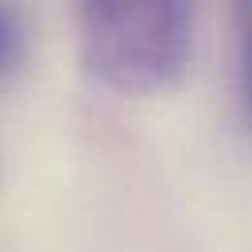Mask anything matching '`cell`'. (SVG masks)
<instances>
[{"instance_id": "cell-1", "label": "cell", "mask_w": 252, "mask_h": 252, "mask_svg": "<svg viewBox=\"0 0 252 252\" xmlns=\"http://www.w3.org/2000/svg\"><path fill=\"white\" fill-rule=\"evenodd\" d=\"M190 0H82V55L117 94L167 90L190 59Z\"/></svg>"}, {"instance_id": "cell-2", "label": "cell", "mask_w": 252, "mask_h": 252, "mask_svg": "<svg viewBox=\"0 0 252 252\" xmlns=\"http://www.w3.org/2000/svg\"><path fill=\"white\" fill-rule=\"evenodd\" d=\"M24 59V24L8 0H0V78Z\"/></svg>"}, {"instance_id": "cell-3", "label": "cell", "mask_w": 252, "mask_h": 252, "mask_svg": "<svg viewBox=\"0 0 252 252\" xmlns=\"http://www.w3.org/2000/svg\"><path fill=\"white\" fill-rule=\"evenodd\" d=\"M245 94H249V105H252V55H249V63H245Z\"/></svg>"}]
</instances>
